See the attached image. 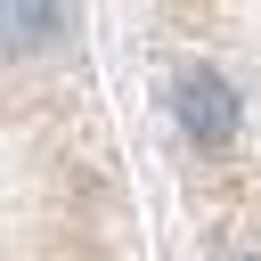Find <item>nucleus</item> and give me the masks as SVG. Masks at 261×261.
Listing matches in <instances>:
<instances>
[{"instance_id": "obj_1", "label": "nucleus", "mask_w": 261, "mask_h": 261, "mask_svg": "<svg viewBox=\"0 0 261 261\" xmlns=\"http://www.w3.org/2000/svg\"><path fill=\"white\" fill-rule=\"evenodd\" d=\"M65 41V0H0V57H41Z\"/></svg>"}]
</instances>
